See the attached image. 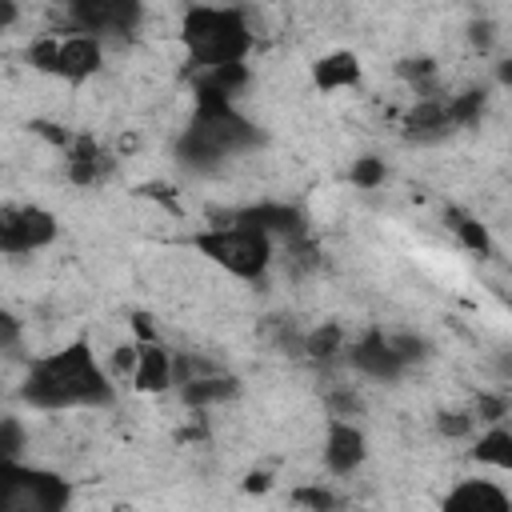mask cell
Wrapping results in <instances>:
<instances>
[{"mask_svg": "<svg viewBox=\"0 0 512 512\" xmlns=\"http://www.w3.org/2000/svg\"><path fill=\"white\" fill-rule=\"evenodd\" d=\"M368 456V440L352 420H328V436H324V464L336 476H352Z\"/></svg>", "mask_w": 512, "mask_h": 512, "instance_id": "12", "label": "cell"}, {"mask_svg": "<svg viewBox=\"0 0 512 512\" xmlns=\"http://www.w3.org/2000/svg\"><path fill=\"white\" fill-rule=\"evenodd\" d=\"M180 40L188 48L192 72L224 68V64H244L252 48V28L240 8H212V4H192L180 20Z\"/></svg>", "mask_w": 512, "mask_h": 512, "instance_id": "3", "label": "cell"}, {"mask_svg": "<svg viewBox=\"0 0 512 512\" xmlns=\"http://www.w3.org/2000/svg\"><path fill=\"white\" fill-rule=\"evenodd\" d=\"M496 80H500V84H512V60H500V64H496Z\"/></svg>", "mask_w": 512, "mask_h": 512, "instance_id": "35", "label": "cell"}, {"mask_svg": "<svg viewBox=\"0 0 512 512\" xmlns=\"http://www.w3.org/2000/svg\"><path fill=\"white\" fill-rule=\"evenodd\" d=\"M132 380H136L140 392H164L168 384H176V376H172V352L160 340L140 344V364H136V376Z\"/></svg>", "mask_w": 512, "mask_h": 512, "instance_id": "16", "label": "cell"}, {"mask_svg": "<svg viewBox=\"0 0 512 512\" xmlns=\"http://www.w3.org/2000/svg\"><path fill=\"white\" fill-rule=\"evenodd\" d=\"M260 140H264V136L256 132V124H252L232 100L196 96L192 120H188V128L176 136V160H180L188 172H216L224 160L252 152Z\"/></svg>", "mask_w": 512, "mask_h": 512, "instance_id": "2", "label": "cell"}, {"mask_svg": "<svg viewBox=\"0 0 512 512\" xmlns=\"http://www.w3.org/2000/svg\"><path fill=\"white\" fill-rule=\"evenodd\" d=\"M248 88V64H224V68H208L192 76V96H216V100H232Z\"/></svg>", "mask_w": 512, "mask_h": 512, "instance_id": "15", "label": "cell"}, {"mask_svg": "<svg viewBox=\"0 0 512 512\" xmlns=\"http://www.w3.org/2000/svg\"><path fill=\"white\" fill-rule=\"evenodd\" d=\"M444 220H448V228L460 236V244H464L468 252H476V256H492V236H488V228H484L476 216H468V212H460V208H448Z\"/></svg>", "mask_w": 512, "mask_h": 512, "instance_id": "21", "label": "cell"}, {"mask_svg": "<svg viewBox=\"0 0 512 512\" xmlns=\"http://www.w3.org/2000/svg\"><path fill=\"white\" fill-rule=\"evenodd\" d=\"M312 84L320 92H336V88H356L360 84V60L352 52H328L312 64Z\"/></svg>", "mask_w": 512, "mask_h": 512, "instance_id": "17", "label": "cell"}, {"mask_svg": "<svg viewBox=\"0 0 512 512\" xmlns=\"http://www.w3.org/2000/svg\"><path fill=\"white\" fill-rule=\"evenodd\" d=\"M20 400L36 412H68V408H108L116 400V388L108 372L96 364V352L88 340H72L40 360L28 364Z\"/></svg>", "mask_w": 512, "mask_h": 512, "instance_id": "1", "label": "cell"}, {"mask_svg": "<svg viewBox=\"0 0 512 512\" xmlns=\"http://www.w3.org/2000/svg\"><path fill=\"white\" fill-rule=\"evenodd\" d=\"M224 224H244V228H256L264 236H280V240H296V236H308V220L296 204H276V200H260V204H244V208H232L224 216H216Z\"/></svg>", "mask_w": 512, "mask_h": 512, "instance_id": "9", "label": "cell"}, {"mask_svg": "<svg viewBox=\"0 0 512 512\" xmlns=\"http://www.w3.org/2000/svg\"><path fill=\"white\" fill-rule=\"evenodd\" d=\"M324 404H328V416H332V420H352V416L364 412V400H360V392H352V388H332V392L324 396Z\"/></svg>", "mask_w": 512, "mask_h": 512, "instance_id": "27", "label": "cell"}, {"mask_svg": "<svg viewBox=\"0 0 512 512\" xmlns=\"http://www.w3.org/2000/svg\"><path fill=\"white\" fill-rule=\"evenodd\" d=\"M384 176H388V168H384V160L380 156H360V160H352V184L356 188H380L384 184Z\"/></svg>", "mask_w": 512, "mask_h": 512, "instance_id": "28", "label": "cell"}, {"mask_svg": "<svg viewBox=\"0 0 512 512\" xmlns=\"http://www.w3.org/2000/svg\"><path fill=\"white\" fill-rule=\"evenodd\" d=\"M472 460L476 464H488V468H500V472H512V432L492 424L476 444H472Z\"/></svg>", "mask_w": 512, "mask_h": 512, "instance_id": "20", "label": "cell"}, {"mask_svg": "<svg viewBox=\"0 0 512 512\" xmlns=\"http://www.w3.org/2000/svg\"><path fill=\"white\" fill-rule=\"evenodd\" d=\"M64 20L72 32L92 36V40H132L140 32L144 8L140 0H72L64 8Z\"/></svg>", "mask_w": 512, "mask_h": 512, "instance_id": "7", "label": "cell"}, {"mask_svg": "<svg viewBox=\"0 0 512 512\" xmlns=\"http://www.w3.org/2000/svg\"><path fill=\"white\" fill-rule=\"evenodd\" d=\"M388 344H392V352H396L408 368L420 364V360H428V340L416 336V332H388Z\"/></svg>", "mask_w": 512, "mask_h": 512, "instance_id": "26", "label": "cell"}, {"mask_svg": "<svg viewBox=\"0 0 512 512\" xmlns=\"http://www.w3.org/2000/svg\"><path fill=\"white\" fill-rule=\"evenodd\" d=\"M284 268L292 280H304L320 268V248L312 244V236H296V240H284Z\"/></svg>", "mask_w": 512, "mask_h": 512, "instance_id": "23", "label": "cell"}, {"mask_svg": "<svg viewBox=\"0 0 512 512\" xmlns=\"http://www.w3.org/2000/svg\"><path fill=\"white\" fill-rule=\"evenodd\" d=\"M492 372H496L500 380H508V384H512V348L492 352Z\"/></svg>", "mask_w": 512, "mask_h": 512, "instance_id": "33", "label": "cell"}, {"mask_svg": "<svg viewBox=\"0 0 512 512\" xmlns=\"http://www.w3.org/2000/svg\"><path fill=\"white\" fill-rule=\"evenodd\" d=\"M472 416L484 420V424H496L508 416V400L496 396V392H476V404H472Z\"/></svg>", "mask_w": 512, "mask_h": 512, "instance_id": "30", "label": "cell"}, {"mask_svg": "<svg viewBox=\"0 0 512 512\" xmlns=\"http://www.w3.org/2000/svg\"><path fill=\"white\" fill-rule=\"evenodd\" d=\"M20 444H24V428L16 416H4L0 424V460H16L20 456Z\"/></svg>", "mask_w": 512, "mask_h": 512, "instance_id": "31", "label": "cell"}, {"mask_svg": "<svg viewBox=\"0 0 512 512\" xmlns=\"http://www.w3.org/2000/svg\"><path fill=\"white\" fill-rule=\"evenodd\" d=\"M448 132H452V124H448V96L444 92L440 96H420L404 116V136L416 140V144H436Z\"/></svg>", "mask_w": 512, "mask_h": 512, "instance_id": "14", "label": "cell"}, {"mask_svg": "<svg viewBox=\"0 0 512 512\" xmlns=\"http://www.w3.org/2000/svg\"><path fill=\"white\" fill-rule=\"evenodd\" d=\"M16 20V4H0V28Z\"/></svg>", "mask_w": 512, "mask_h": 512, "instance_id": "36", "label": "cell"}, {"mask_svg": "<svg viewBox=\"0 0 512 512\" xmlns=\"http://www.w3.org/2000/svg\"><path fill=\"white\" fill-rule=\"evenodd\" d=\"M112 168H116V156H112L96 136L76 132L72 148L64 152V172H68V180H72V184H80V188H92V184L108 180V176H112Z\"/></svg>", "mask_w": 512, "mask_h": 512, "instance_id": "11", "label": "cell"}, {"mask_svg": "<svg viewBox=\"0 0 512 512\" xmlns=\"http://www.w3.org/2000/svg\"><path fill=\"white\" fill-rule=\"evenodd\" d=\"M72 484L60 472L0 460V512H68Z\"/></svg>", "mask_w": 512, "mask_h": 512, "instance_id": "5", "label": "cell"}, {"mask_svg": "<svg viewBox=\"0 0 512 512\" xmlns=\"http://www.w3.org/2000/svg\"><path fill=\"white\" fill-rule=\"evenodd\" d=\"M440 512H512V496H508L500 484L472 476V480H460V484L444 496Z\"/></svg>", "mask_w": 512, "mask_h": 512, "instance_id": "13", "label": "cell"}, {"mask_svg": "<svg viewBox=\"0 0 512 512\" xmlns=\"http://www.w3.org/2000/svg\"><path fill=\"white\" fill-rule=\"evenodd\" d=\"M60 224L40 204H4L0 208V248L8 256H24L36 248H48L56 240Z\"/></svg>", "mask_w": 512, "mask_h": 512, "instance_id": "8", "label": "cell"}, {"mask_svg": "<svg viewBox=\"0 0 512 512\" xmlns=\"http://www.w3.org/2000/svg\"><path fill=\"white\" fill-rule=\"evenodd\" d=\"M304 356L312 360V364H332V360H340V356H348V336H344V328L340 324H320V328H312L308 336H304Z\"/></svg>", "mask_w": 512, "mask_h": 512, "instance_id": "19", "label": "cell"}, {"mask_svg": "<svg viewBox=\"0 0 512 512\" xmlns=\"http://www.w3.org/2000/svg\"><path fill=\"white\" fill-rule=\"evenodd\" d=\"M468 40H472L480 52H488V48H492V24H488V20H472V24H468Z\"/></svg>", "mask_w": 512, "mask_h": 512, "instance_id": "32", "label": "cell"}, {"mask_svg": "<svg viewBox=\"0 0 512 512\" xmlns=\"http://www.w3.org/2000/svg\"><path fill=\"white\" fill-rule=\"evenodd\" d=\"M344 360H348L360 376H368V380H384V384H392V380H400V376L408 372V364L392 352L384 328H368V332H360V336L348 344V356H344Z\"/></svg>", "mask_w": 512, "mask_h": 512, "instance_id": "10", "label": "cell"}, {"mask_svg": "<svg viewBox=\"0 0 512 512\" xmlns=\"http://www.w3.org/2000/svg\"><path fill=\"white\" fill-rule=\"evenodd\" d=\"M240 396V380L228 376V372H216V376H204V380H192V384H180V400L188 408H208V404H224V400H236Z\"/></svg>", "mask_w": 512, "mask_h": 512, "instance_id": "18", "label": "cell"}, {"mask_svg": "<svg viewBox=\"0 0 512 512\" xmlns=\"http://www.w3.org/2000/svg\"><path fill=\"white\" fill-rule=\"evenodd\" d=\"M192 248L204 260H212L216 268H224L228 276L248 280V284L264 280V272L272 264V236H264L256 228H244V224L216 220L212 228H204V232L192 236Z\"/></svg>", "mask_w": 512, "mask_h": 512, "instance_id": "4", "label": "cell"}, {"mask_svg": "<svg viewBox=\"0 0 512 512\" xmlns=\"http://www.w3.org/2000/svg\"><path fill=\"white\" fill-rule=\"evenodd\" d=\"M396 72L416 88V100L420 96H440V88H436V60L432 56H408V60L396 64Z\"/></svg>", "mask_w": 512, "mask_h": 512, "instance_id": "24", "label": "cell"}, {"mask_svg": "<svg viewBox=\"0 0 512 512\" xmlns=\"http://www.w3.org/2000/svg\"><path fill=\"white\" fill-rule=\"evenodd\" d=\"M104 60V44L92 40V36H40L36 44H28V64L36 72H48V76H60L68 84H80L88 80Z\"/></svg>", "mask_w": 512, "mask_h": 512, "instance_id": "6", "label": "cell"}, {"mask_svg": "<svg viewBox=\"0 0 512 512\" xmlns=\"http://www.w3.org/2000/svg\"><path fill=\"white\" fill-rule=\"evenodd\" d=\"M244 488H248V492H264V488H268V472H248Z\"/></svg>", "mask_w": 512, "mask_h": 512, "instance_id": "34", "label": "cell"}, {"mask_svg": "<svg viewBox=\"0 0 512 512\" xmlns=\"http://www.w3.org/2000/svg\"><path fill=\"white\" fill-rule=\"evenodd\" d=\"M292 504H300L308 512H336L340 496L332 488H324V484H300V488H292Z\"/></svg>", "mask_w": 512, "mask_h": 512, "instance_id": "25", "label": "cell"}, {"mask_svg": "<svg viewBox=\"0 0 512 512\" xmlns=\"http://www.w3.org/2000/svg\"><path fill=\"white\" fill-rule=\"evenodd\" d=\"M484 104H488V92H484V88H464V92L448 96V124H452V132L480 124Z\"/></svg>", "mask_w": 512, "mask_h": 512, "instance_id": "22", "label": "cell"}, {"mask_svg": "<svg viewBox=\"0 0 512 512\" xmlns=\"http://www.w3.org/2000/svg\"><path fill=\"white\" fill-rule=\"evenodd\" d=\"M472 428H476V416L464 412V408H444V412L436 416V432L448 436V440H460V436H468Z\"/></svg>", "mask_w": 512, "mask_h": 512, "instance_id": "29", "label": "cell"}]
</instances>
